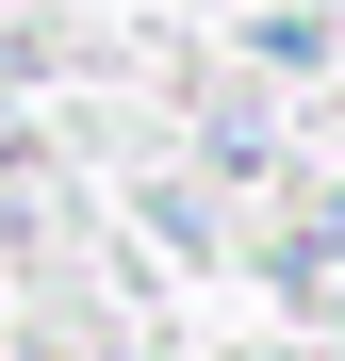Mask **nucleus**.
<instances>
[{"label":"nucleus","instance_id":"f03ea898","mask_svg":"<svg viewBox=\"0 0 345 361\" xmlns=\"http://www.w3.org/2000/svg\"><path fill=\"white\" fill-rule=\"evenodd\" d=\"M0 82H33V49H0Z\"/></svg>","mask_w":345,"mask_h":361},{"label":"nucleus","instance_id":"7ed1b4c3","mask_svg":"<svg viewBox=\"0 0 345 361\" xmlns=\"http://www.w3.org/2000/svg\"><path fill=\"white\" fill-rule=\"evenodd\" d=\"M279 361H313V345H279Z\"/></svg>","mask_w":345,"mask_h":361},{"label":"nucleus","instance_id":"f257e3e1","mask_svg":"<svg viewBox=\"0 0 345 361\" xmlns=\"http://www.w3.org/2000/svg\"><path fill=\"white\" fill-rule=\"evenodd\" d=\"M247 66H329V17H247Z\"/></svg>","mask_w":345,"mask_h":361}]
</instances>
